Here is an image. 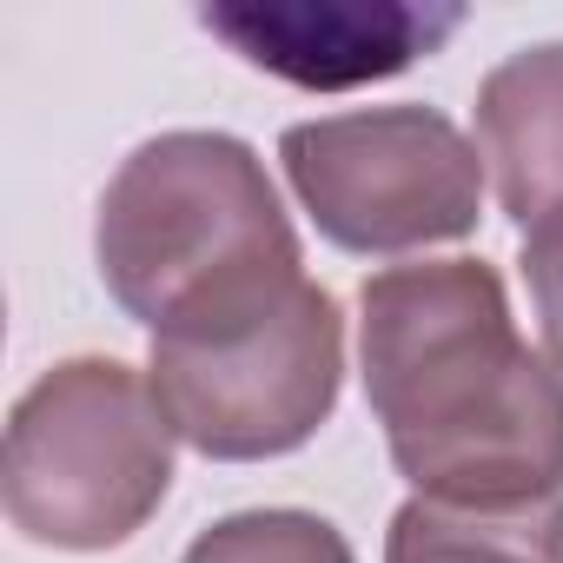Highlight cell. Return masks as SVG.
<instances>
[{"instance_id":"obj_9","label":"cell","mask_w":563,"mask_h":563,"mask_svg":"<svg viewBox=\"0 0 563 563\" xmlns=\"http://www.w3.org/2000/svg\"><path fill=\"white\" fill-rule=\"evenodd\" d=\"M179 563H358V556L332 517L272 504V510H232L206 523Z\"/></svg>"},{"instance_id":"obj_4","label":"cell","mask_w":563,"mask_h":563,"mask_svg":"<svg viewBox=\"0 0 563 563\" xmlns=\"http://www.w3.org/2000/svg\"><path fill=\"white\" fill-rule=\"evenodd\" d=\"M299 206L352 258H411L457 245L484 219V153L438 107H352L278 133Z\"/></svg>"},{"instance_id":"obj_3","label":"cell","mask_w":563,"mask_h":563,"mask_svg":"<svg viewBox=\"0 0 563 563\" xmlns=\"http://www.w3.org/2000/svg\"><path fill=\"white\" fill-rule=\"evenodd\" d=\"M173 424L126 358H60L8 411L0 504L41 550H120L173 490Z\"/></svg>"},{"instance_id":"obj_1","label":"cell","mask_w":563,"mask_h":563,"mask_svg":"<svg viewBox=\"0 0 563 563\" xmlns=\"http://www.w3.org/2000/svg\"><path fill=\"white\" fill-rule=\"evenodd\" d=\"M358 378L411 497H563V372L517 332L497 265L372 272L358 286Z\"/></svg>"},{"instance_id":"obj_10","label":"cell","mask_w":563,"mask_h":563,"mask_svg":"<svg viewBox=\"0 0 563 563\" xmlns=\"http://www.w3.org/2000/svg\"><path fill=\"white\" fill-rule=\"evenodd\" d=\"M517 265H523V286H530V306H537L543 358L563 372V212H550L523 232Z\"/></svg>"},{"instance_id":"obj_5","label":"cell","mask_w":563,"mask_h":563,"mask_svg":"<svg viewBox=\"0 0 563 563\" xmlns=\"http://www.w3.org/2000/svg\"><path fill=\"white\" fill-rule=\"evenodd\" d=\"M146 385L179 444L212 464L292 457L319 438L345 391V312L325 286H306L219 339H153Z\"/></svg>"},{"instance_id":"obj_7","label":"cell","mask_w":563,"mask_h":563,"mask_svg":"<svg viewBox=\"0 0 563 563\" xmlns=\"http://www.w3.org/2000/svg\"><path fill=\"white\" fill-rule=\"evenodd\" d=\"M477 153L504 219L563 212V41L517 47L477 80Z\"/></svg>"},{"instance_id":"obj_2","label":"cell","mask_w":563,"mask_h":563,"mask_svg":"<svg viewBox=\"0 0 563 563\" xmlns=\"http://www.w3.org/2000/svg\"><path fill=\"white\" fill-rule=\"evenodd\" d=\"M93 265L153 339H219L306 286L292 212L239 133H153L100 192Z\"/></svg>"},{"instance_id":"obj_8","label":"cell","mask_w":563,"mask_h":563,"mask_svg":"<svg viewBox=\"0 0 563 563\" xmlns=\"http://www.w3.org/2000/svg\"><path fill=\"white\" fill-rule=\"evenodd\" d=\"M385 563H563V497L537 504L405 497L385 530Z\"/></svg>"},{"instance_id":"obj_6","label":"cell","mask_w":563,"mask_h":563,"mask_svg":"<svg viewBox=\"0 0 563 563\" xmlns=\"http://www.w3.org/2000/svg\"><path fill=\"white\" fill-rule=\"evenodd\" d=\"M199 27L286 87L345 93L431 60L464 27V8L451 0H206Z\"/></svg>"}]
</instances>
